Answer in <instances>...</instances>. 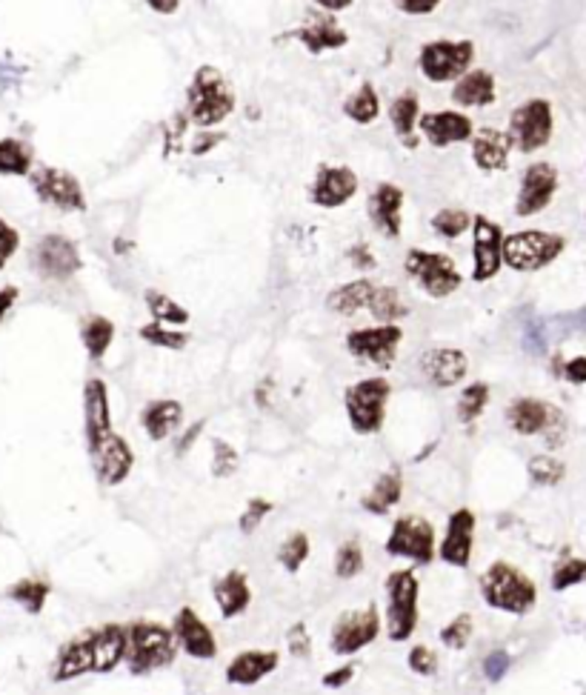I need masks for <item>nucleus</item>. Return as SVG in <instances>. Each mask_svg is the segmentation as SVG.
<instances>
[{"mask_svg": "<svg viewBox=\"0 0 586 695\" xmlns=\"http://www.w3.org/2000/svg\"><path fill=\"white\" fill-rule=\"evenodd\" d=\"M509 132L520 152H535L549 143L552 135V110L547 100H529L518 106L509 121Z\"/></svg>", "mask_w": 586, "mask_h": 695, "instance_id": "nucleus-14", "label": "nucleus"}, {"mask_svg": "<svg viewBox=\"0 0 586 695\" xmlns=\"http://www.w3.org/2000/svg\"><path fill=\"white\" fill-rule=\"evenodd\" d=\"M172 636L183 656L212 661L218 658V638H215L212 627L192 610V606H181L178 616L172 618Z\"/></svg>", "mask_w": 586, "mask_h": 695, "instance_id": "nucleus-13", "label": "nucleus"}, {"mask_svg": "<svg viewBox=\"0 0 586 695\" xmlns=\"http://www.w3.org/2000/svg\"><path fill=\"white\" fill-rule=\"evenodd\" d=\"M237 464H241V458H237V452L232 444L215 438L212 441V475L215 478H229L237 472Z\"/></svg>", "mask_w": 586, "mask_h": 695, "instance_id": "nucleus-52", "label": "nucleus"}, {"mask_svg": "<svg viewBox=\"0 0 586 695\" xmlns=\"http://www.w3.org/2000/svg\"><path fill=\"white\" fill-rule=\"evenodd\" d=\"M315 4H320L323 9H330V12H338V9H346L352 4V0H315Z\"/></svg>", "mask_w": 586, "mask_h": 695, "instance_id": "nucleus-63", "label": "nucleus"}, {"mask_svg": "<svg viewBox=\"0 0 586 695\" xmlns=\"http://www.w3.org/2000/svg\"><path fill=\"white\" fill-rule=\"evenodd\" d=\"M309 553H312L309 535L307 532H289L284 538V544L277 547V561L287 573H298L303 563H307Z\"/></svg>", "mask_w": 586, "mask_h": 695, "instance_id": "nucleus-41", "label": "nucleus"}, {"mask_svg": "<svg viewBox=\"0 0 586 695\" xmlns=\"http://www.w3.org/2000/svg\"><path fill=\"white\" fill-rule=\"evenodd\" d=\"M17 247H20V235L0 218V269L9 264V258L17 252Z\"/></svg>", "mask_w": 586, "mask_h": 695, "instance_id": "nucleus-56", "label": "nucleus"}, {"mask_svg": "<svg viewBox=\"0 0 586 695\" xmlns=\"http://www.w3.org/2000/svg\"><path fill=\"white\" fill-rule=\"evenodd\" d=\"M141 338L152 346H163V350H183L186 341H189L183 332L169 330L166 323H158V321H152V323H146V327H141Z\"/></svg>", "mask_w": 586, "mask_h": 695, "instance_id": "nucleus-49", "label": "nucleus"}, {"mask_svg": "<svg viewBox=\"0 0 586 695\" xmlns=\"http://www.w3.org/2000/svg\"><path fill=\"white\" fill-rule=\"evenodd\" d=\"M212 598L218 604V613L232 621L237 616H244L252 606V584L244 570H229L221 578H215L212 584Z\"/></svg>", "mask_w": 586, "mask_h": 695, "instance_id": "nucleus-25", "label": "nucleus"}, {"mask_svg": "<svg viewBox=\"0 0 586 695\" xmlns=\"http://www.w3.org/2000/svg\"><path fill=\"white\" fill-rule=\"evenodd\" d=\"M49 593H52V584L49 581H43V578H20V581H15L9 586L6 595L17 606H24L29 616H40L43 606H47V601H49Z\"/></svg>", "mask_w": 586, "mask_h": 695, "instance_id": "nucleus-35", "label": "nucleus"}, {"mask_svg": "<svg viewBox=\"0 0 586 695\" xmlns=\"http://www.w3.org/2000/svg\"><path fill=\"white\" fill-rule=\"evenodd\" d=\"M501 249H504L501 226L492 224L489 218H484V215H477L475 218V244H472V258H475L472 278L477 280V284H484V280L497 275V269H501V260H504Z\"/></svg>", "mask_w": 586, "mask_h": 695, "instance_id": "nucleus-20", "label": "nucleus"}, {"mask_svg": "<svg viewBox=\"0 0 586 695\" xmlns=\"http://www.w3.org/2000/svg\"><path fill=\"white\" fill-rule=\"evenodd\" d=\"M280 667L277 649H241L235 653L224 669V679L232 687H255Z\"/></svg>", "mask_w": 586, "mask_h": 695, "instance_id": "nucleus-19", "label": "nucleus"}, {"mask_svg": "<svg viewBox=\"0 0 586 695\" xmlns=\"http://www.w3.org/2000/svg\"><path fill=\"white\" fill-rule=\"evenodd\" d=\"M389 395H392V386L386 378H363L346 389V416L358 436H378L383 429Z\"/></svg>", "mask_w": 586, "mask_h": 695, "instance_id": "nucleus-5", "label": "nucleus"}, {"mask_svg": "<svg viewBox=\"0 0 586 695\" xmlns=\"http://www.w3.org/2000/svg\"><path fill=\"white\" fill-rule=\"evenodd\" d=\"M452 98L461 106H487L495 100V80L489 72H469L458 86H455Z\"/></svg>", "mask_w": 586, "mask_h": 695, "instance_id": "nucleus-36", "label": "nucleus"}, {"mask_svg": "<svg viewBox=\"0 0 586 695\" xmlns=\"http://www.w3.org/2000/svg\"><path fill=\"white\" fill-rule=\"evenodd\" d=\"M421 129L429 143L449 146V143H461L472 135V121L458 112H429L421 118Z\"/></svg>", "mask_w": 586, "mask_h": 695, "instance_id": "nucleus-29", "label": "nucleus"}, {"mask_svg": "<svg viewBox=\"0 0 586 695\" xmlns=\"http://www.w3.org/2000/svg\"><path fill=\"white\" fill-rule=\"evenodd\" d=\"M201 429H204V424H201V421H198V424H192V426L183 432V438L178 441V452H189V447L194 444V438L201 436Z\"/></svg>", "mask_w": 586, "mask_h": 695, "instance_id": "nucleus-61", "label": "nucleus"}, {"mask_svg": "<svg viewBox=\"0 0 586 695\" xmlns=\"http://www.w3.org/2000/svg\"><path fill=\"white\" fill-rule=\"evenodd\" d=\"M298 40L307 43L309 52H323V49H338L346 43V32L335 24L332 17H312L307 26L295 32Z\"/></svg>", "mask_w": 586, "mask_h": 695, "instance_id": "nucleus-34", "label": "nucleus"}, {"mask_svg": "<svg viewBox=\"0 0 586 695\" xmlns=\"http://www.w3.org/2000/svg\"><path fill=\"white\" fill-rule=\"evenodd\" d=\"M35 269L49 278V280H67L80 269V255L75 249V244L63 235H47L43 241L35 247L32 255Z\"/></svg>", "mask_w": 586, "mask_h": 695, "instance_id": "nucleus-17", "label": "nucleus"}, {"mask_svg": "<svg viewBox=\"0 0 586 695\" xmlns=\"http://www.w3.org/2000/svg\"><path fill=\"white\" fill-rule=\"evenodd\" d=\"M381 629H383V621L375 604H366L361 610H346L332 624L330 649L335 656H358L361 649L378 641Z\"/></svg>", "mask_w": 586, "mask_h": 695, "instance_id": "nucleus-6", "label": "nucleus"}, {"mask_svg": "<svg viewBox=\"0 0 586 695\" xmlns=\"http://www.w3.org/2000/svg\"><path fill=\"white\" fill-rule=\"evenodd\" d=\"M509 664H512V658L507 649H492V653L484 658V676L489 681H501L509 672Z\"/></svg>", "mask_w": 586, "mask_h": 695, "instance_id": "nucleus-55", "label": "nucleus"}, {"mask_svg": "<svg viewBox=\"0 0 586 695\" xmlns=\"http://www.w3.org/2000/svg\"><path fill=\"white\" fill-rule=\"evenodd\" d=\"M403 498V472L401 469H386L383 475L375 478V484L369 487L361 498V510L375 515V518H383L386 512H392Z\"/></svg>", "mask_w": 586, "mask_h": 695, "instance_id": "nucleus-27", "label": "nucleus"}, {"mask_svg": "<svg viewBox=\"0 0 586 695\" xmlns=\"http://www.w3.org/2000/svg\"><path fill=\"white\" fill-rule=\"evenodd\" d=\"M586 581V558H563L552 570V590L563 593L575 584Z\"/></svg>", "mask_w": 586, "mask_h": 695, "instance_id": "nucleus-48", "label": "nucleus"}, {"mask_svg": "<svg viewBox=\"0 0 586 695\" xmlns=\"http://www.w3.org/2000/svg\"><path fill=\"white\" fill-rule=\"evenodd\" d=\"M563 378L572 384H586V358H572L563 366Z\"/></svg>", "mask_w": 586, "mask_h": 695, "instance_id": "nucleus-59", "label": "nucleus"}, {"mask_svg": "<svg viewBox=\"0 0 586 695\" xmlns=\"http://www.w3.org/2000/svg\"><path fill=\"white\" fill-rule=\"evenodd\" d=\"M80 341L86 346V353H89V358L100 361L106 353H110V346L115 341V323L110 318H103V315H92L89 321L83 323Z\"/></svg>", "mask_w": 586, "mask_h": 695, "instance_id": "nucleus-37", "label": "nucleus"}, {"mask_svg": "<svg viewBox=\"0 0 586 695\" xmlns=\"http://www.w3.org/2000/svg\"><path fill=\"white\" fill-rule=\"evenodd\" d=\"M358 178L346 166H332L323 169L318 175V184L312 189V198L318 206H340L355 195Z\"/></svg>", "mask_w": 586, "mask_h": 695, "instance_id": "nucleus-30", "label": "nucleus"}, {"mask_svg": "<svg viewBox=\"0 0 586 695\" xmlns=\"http://www.w3.org/2000/svg\"><path fill=\"white\" fill-rule=\"evenodd\" d=\"M32 186H35L40 201H47L49 206H58L63 212H78V209L86 206L80 184L69 175V172L37 169L35 175H32Z\"/></svg>", "mask_w": 586, "mask_h": 695, "instance_id": "nucleus-21", "label": "nucleus"}, {"mask_svg": "<svg viewBox=\"0 0 586 695\" xmlns=\"http://www.w3.org/2000/svg\"><path fill=\"white\" fill-rule=\"evenodd\" d=\"M509 135L497 132V129H481L472 141V155L475 163L492 172V169H504L509 161Z\"/></svg>", "mask_w": 586, "mask_h": 695, "instance_id": "nucleus-32", "label": "nucleus"}, {"mask_svg": "<svg viewBox=\"0 0 586 695\" xmlns=\"http://www.w3.org/2000/svg\"><path fill=\"white\" fill-rule=\"evenodd\" d=\"M432 226L444 237H458L469 229V215L464 209H444L432 218Z\"/></svg>", "mask_w": 586, "mask_h": 695, "instance_id": "nucleus-53", "label": "nucleus"}, {"mask_svg": "<svg viewBox=\"0 0 586 695\" xmlns=\"http://www.w3.org/2000/svg\"><path fill=\"white\" fill-rule=\"evenodd\" d=\"M401 206H403V192L392 184L378 186L372 201H369V215H372L375 226L389 237H395L401 232Z\"/></svg>", "mask_w": 586, "mask_h": 695, "instance_id": "nucleus-31", "label": "nucleus"}, {"mask_svg": "<svg viewBox=\"0 0 586 695\" xmlns=\"http://www.w3.org/2000/svg\"><path fill=\"white\" fill-rule=\"evenodd\" d=\"M389 118H392L395 132L406 143H415V141H412V129H415V118H418V98L415 95H401L392 103V110H389Z\"/></svg>", "mask_w": 586, "mask_h": 695, "instance_id": "nucleus-45", "label": "nucleus"}, {"mask_svg": "<svg viewBox=\"0 0 586 695\" xmlns=\"http://www.w3.org/2000/svg\"><path fill=\"white\" fill-rule=\"evenodd\" d=\"M92 455V464H95V475L103 487H120L129 475H132L135 467V452L132 447L126 444L123 436L112 432L110 438H103L100 447Z\"/></svg>", "mask_w": 586, "mask_h": 695, "instance_id": "nucleus-18", "label": "nucleus"}, {"mask_svg": "<svg viewBox=\"0 0 586 695\" xmlns=\"http://www.w3.org/2000/svg\"><path fill=\"white\" fill-rule=\"evenodd\" d=\"M272 510H275V507H272V501H267V498H260V495L249 498L246 510L241 512V521H237V530H241L244 535H255Z\"/></svg>", "mask_w": 586, "mask_h": 695, "instance_id": "nucleus-51", "label": "nucleus"}, {"mask_svg": "<svg viewBox=\"0 0 586 695\" xmlns=\"http://www.w3.org/2000/svg\"><path fill=\"white\" fill-rule=\"evenodd\" d=\"M232 106H235V98L218 69L204 67L194 75V83L189 86V112L194 123L198 126L218 123L232 112Z\"/></svg>", "mask_w": 586, "mask_h": 695, "instance_id": "nucleus-7", "label": "nucleus"}, {"mask_svg": "<svg viewBox=\"0 0 586 695\" xmlns=\"http://www.w3.org/2000/svg\"><path fill=\"white\" fill-rule=\"evenodd\" d=\"M369 312H372V318L378 323H395L401 318L409 315V307L406 300L401 298V292L395 287H375L372 298H369Z\"/></svg>", "mask_w": 586, "mask_h": 695, "instance_id": "nucleus-38", "label": "nucleus"}, {"mask_svg": "<svg viewBox=\"0 0 586 695\" xmlns=\"http://www.w3.org/2000/svg\"><path fill=\"white\" fill-rule=\"evenodd\" d=\"M86 672H92V633L89 629L69 638L58 649L49 676L55 684H63V681H75V679L86 676Z\"/></svg>", "mask_w": 586, "mask_h": 695, "instance_id": "nucleus-26", "label": "nucleus"}, {"mask_svg": "<svg viewBox=\"0 0 586 695\" xmlns=\"http://www.w3.org/2000/svg\"><path fill=\"white\" fill-rule=\"evenodd\" d=\"M401 341H403V330L398 323H381V327L352 330L346 335V350L358 361H366L378 369H389L395 363Z\"/></svg>", "mask_w": 586, "mask_h": 695, "instance_id": "nucleus-10", "label": "nucleus"}, {"mask_svg": "<svg viewBox=\"0 0 586 695\" xmlns=\"http://www.w3.org/2000/svg\"><path fill=\"white\" fill-rule=\"evenodd\" d=\"M475 530L477 515L469 507H458L455 512H449L444 538H438V558L455 570H466L475 553Z\"/></svg>", "mask_w": 586, "mask_h": 695, "instance_id": "nucleus-11", "label": "nucleus"}, {"mask_svg": "<svg viewBox=\"0 0 586 695\" xmlns=\"http://www.w3.org/2000/svg\"><path fill=\"white\" fill-rule=\"evenodd\" d=\"M92 633V672L98 676H110L126 661V627L123 624H103Z\"/></svg>", "mask_w": 586, "mask_h": 695, "instance_id": "nucleus-24", "label": "nucleus"}, {"mask_svg": "<svg viewBox=\"0 0 586 695\" xmlns=\"http://www.w3.org/2000/svg\"><path fill=\"white\" fill-rule=\"evenodd\" d=\"M83 432L86 449L95 452L103 438L112 436V409H110V389L100 378H89L83 386Z\"/></svg>", "mask_w": 586, "mask_h": 695, "instance_id": "nucleus-16", "label": "nucleus"}, {"mask_svg": "<svg viewBox=\"0 0 586 695\" xmlns=\"http://www.w3.org/2000/svg\"><path fill=\"white\" fill-rule=\"evenodd\" d=\"M487 404H489V386L487 384H469L464 393H461V398H458V421L461 424H472V421H477L484 416V409H487Z\"/></svg>", "mask_w": 586, "mask_h": 695, "instance_id": "nucleus-43", "label": "nucleus"}, {"mask_svg": "<svg viewBox=\"0 0 586 695\" xmlns=\"http://www.w3.org/2000/svg\"><path fill=\"white\" fill-rule=\"evenodd\" d=\"M29 149L20 141H0V175H26L29 172Z\"/></svg>", "mask_w": 586, "mask_h": 695, "instance_id": "nucleus-46", "label": "nucleus"}, {"mask_svg": "<svg viewBox=\"0 0 586 695\" xmlns=\"http://www.w3.org/2000/svg\"><path fill=\"white\" fill-rule=\"evenodd\" d=\"M355 672H358V667L355 664H343V667H338V669H330L327 676L320 679V684L327 687V690H340V687H346L352 679H355Z\"/></svg>", "mask_w": 586, "mask_h": 695, "instance_id": "nucleus-57", "label": "nucleus"}, {"mask_svg": "<svg viewBox=\"0 0 586 695\" xmlns=\"http://www.w3.org/2000/svg\"><path fill=\"white\" fill-rule=\"evenodd\" d=\"M563 249V237L552 235V232H515L504 241V260L515 269V272H535V269H544L547 264L560 255Z\"/></svg>", "mask_w": 586, "mask_h": 695, "instance_id": "nucleus-8", "label": "nucleus"}, {"mask_svg": "<svg viewBox=\"0 0 586 695\" xmlns=\"http://www.w3.org/2000/svg\"><path fill=\"white\" fill-rule=\"evenodd\" d=\"M555 189H558V172L549 163H532L524 175V184H520L515 212L524 215V218L540 212L552 201Z\"/></svg>", "mask_w": 586, "mask_h": 695, "instance_id": "nucleus-23", "label": "nucleus"}, {"mask_svg": "<svg viewBox=\"0 0 586 695\" xmlns=\"http://www.w3.org/2000/svg\"><path fill=\"white\" fill-rule=\"evenodd\" d=\"M481 598L487 606L507 616H527L538 604L535 581L509 561H495L481 575Z\"/></svg>", "mask_w": 586, "mask_h": 695, "instance_id": "nucleus-2", "label": "nucleus"}, {"mask_svg": "<svg viewBox=\"0 0 586 695\" xmlns=\"http://www.w3.org/2000/svg\"><path fill=\"white\" fill-rule=\"evenodd\" d=\"M475 55V47L469 40H435V43H426L424 52H421V72L429 80H452L469 69Z\"/></svg>", "mask_w": 586, "mask_h": 695, "instance_id": "nucleus-12", "label": "nucleus"}, {"mask_svg": "<svg viewBox=\"0 0 586 695\" xmlns=\"http://www.w3.org/2000/svg\"><path fill=\"white\" fill-rule=\"evenodd\" d=\"M395 4L409 12V15H429L432 9H435L441 0H395Z\"/></svg>", "mask_w": 586, "mask_h": 695, "instance_id": "nucleus-58", "label": "nucleus"}, {"mask_svg": "<svg viewBox=\"0 0 586 695\" xmlns=\"http://www.w3.org/2000/svg\"><path fill=\"white\" fill-rule=\"evenodd\" d=\"M403 267H406L409 278L432 298H446L461 287V272H458V267H455V260L449 255L412 249L406 255Z\"/></svg>", "mask_w": 586, "mask_h": 695, "instance_id": "nucleus-9", "label": "nucleus"}, {"mask_svg": "<svg viewBox=\"0 0 586 695\" xmlns=\"http://www.w3.org/2000/svg\"><path fill=\"white\" fill-rule=\"evenodd\" d=\"M406 664H409V669L415 672V676H421V679L438 676V669H441L438 653H435L432 647H426V644H415V647H412L409 656H406Z\"/></svg>", "mask_w": 586, "mask_h": 695, "instance_id": "nucleus-50", "label": "nucleus"}, {"mask_svg": "<svg viewBox=\"0 0 586 695\" xmlns=\"http://www.w3.org/2000/svg\"><path fill=\"white\" fill-rule=\"evenodd\" d=\"M527 469H529V478L535 487H555L563 481V475H567L563 461L552 458V455H535Z\"/></svg>", "mask_w": 586, "mask_h": 695, "instance_id": "nucleus-47", "label": "nucleus"}, {"mask_svg": "<svg viewBox=\"0 0 586 695\" xmlns=\"http://www.w3.org/2000/svg\"><path fill=\"white\" fill-rule=\"evenodd\" d=\"M363 567H366V553H363L361 538H346L335 553V575L340 581H352L363 573Z\"/></svg>", "mask_w": 586, "mask_h": 695, "instance_id": "nucleus-39", "label": "nucleus"}, {"mask_svg": "<svg viewBox=\"0 0 586 695\" xmlns=\"http://www.w3.org/2000/svg\"><path fill=\"white\" fill-rule=\"evenodd\" d=\"M389 558H403L418 563V567H429L438 558V532L429 518L406 512L392 521V530L386 535L383 544Z\"/></svg>", "mask_w": 586, "mask_h": 695, "instance_id": "nucleus-4", "label": "nucleus"}, {"mask_svg": "<svg viewBox=\"0 0 586 695\" xmlns=\"http://www.w3.org/2000/svg\"><path fill=\"white\" fill-rule=\"evenodd\" d=\"M472 636H475V618L469 613H461V616H455L452 621L444 624L441 644L446 649H452V653H464V649L469 647V641H472Z\"/></svg>", "mask_w": 586, "mask_h": 695, "instance_id": "nucleus-42", "label": "nucleus"}, {"mask_svg": "<svg viewBox=\"0 0 586 695\" xmlns=\"http://www.w3.org/2000/svg\"><path fill=\"white\" fill-rule=\"evenodd\" d=\"M343 112L358 123H372L381 112V103L372 86H361V90L343 103Z\"/></svg>", "mask_w": 586, "mask_h": 695, "instance_id": "nucleus-44", "label": "nucleus"}, {"mask_svg": "<svg viewBox=\"0 0 586 695\" xmlns=\"http://www.w3.org/2000/svg\"><path fill=\"white\" fill-rule=\"evenodd\" d=\"M507 421L518 436H547L555 447V429H563V416L538 398H518L507 409Z\"/></svg>", "mask_w": 586, "mask_h": 695, "instance_id": "nucleus-15", "label": "nucleus"}, {"mask_svg": "<svg viewBox=\"0 0 586 695\" xmlns=\"http://www.w3.org/2000/svg\"><path fill=\"white\" fill-rule=\"evenodd\" d=\"M141 424L143 432L149 436V441H166L169 436H175L183 424V406L172 398H161L146 404V409L141 412Z\"/></svg>", "mask_w": 586, "mask_h": 695, "instance_id": "nucleus-28", "label": "nucleus"}, {"mask_svg": "<svg viewBox=\"0 0 586 695\" xmlns=\"http://www.w3.org/2000/svg\"><path fill=\"white\" fill-rule=\"evenodd\" d=\"M383 593H386V638L401 644L415 636L418 621H421V610H418L421 581L415 570L409 567L392 570L383 581Z\"/></svg>", "mask_w": 586, "mask_h": 695, "instance_id": "nucleus-3", "label": "nucleus"}, {"mask_svg": "<svg viewBox=\"0 0 586 695\" xmlns=\"http://www.w3.org/2000/svg\"><path fill=\"white\" fill-rule=\"evenodd\" d=\"M418 369L432 386L449 389V386L464 381L469 361L461 350H452V346H435V350H429V353L421 355Z\"/></svg>", "mask_w": 586, "mask_h": 695, "instance_id": "nucleus-22", "label": "nucleus"}, {"mask_svg": "<svg viewBox=\"0 0 586 695\" xmlns=\"http://www.w3.org/2000/svg\"><path fill=\"white\" fill-rule=\"evenodd\" d=\"M146 4L155 9V12H161V15H172V12L178 9L181 0H146Z\"/></svg>", "mask_w": 586, "mask_h": 695, "instance_id": "nucleus-62", "label": "nucleus"}, {"mask_svg": "<svg viewBox=\"0 0 586 695\" xmlns=\"http://www.w3.org/2000/svg\"><path fill=\"white\" fill-rule=\"evenodd\" d=\"M126 669L132 676H149V672H158L175 664L178 658V644L172 636V627L161 621H132L126 627Z\"/></svg>", "mask_w": 586, "mask_h": 695, "instance_id": "nucleus-1", "label": "nucleus"}, {"mask_svg": "<svg viewBox=\"0 0 586 695\" xmlns=\"http://www.w3.org/2000/svg\"><path fill=\"white\" fill-rule=\"evenodd\" d=\"M372 292H375L372 280L361 278V280H352V284L338 287V290L327 298V307H330L335 315L352 318V315H358L361 310L369 307V298H372Z\"/></svg>", "mask_w": 586, "mask_h": 695, "instance_id": "nucleus-33", "label": "nucleus"}, {"mask_svg": "<svg viewBox=\"0 0 586 695\" xmlns=\"http://www.w3.org/2000/svg\"><path fill=\"white\" fill-rule=\"evenodd\" d=\"M15 300H17V287H4V290H0V321L9 315V310L15 307Z\"/></svg>", "mask_w": 586, "mask_h": 695, "instance_id": "nucleus-60", "label": "nucleus"}, {"mask_svg": "<svg viewBox=\"0 0 586 695\" xmlns=\"http://www.w3.org/2000/svg\"><path fill=\"white\" fill-rule=\"evenodd\" d=\"M287 649H289V656L292 658H309V653H312V636H309V629H307V624L303 621H298V624H292L289 627V633H287Z\"/></svg>", "mask_w": 586, "mask_h": 695, "instance_id": "nucleus-54", "label": "nucleus"}, {"mask_svg": "<svg viewBox=\"0 0 586 695\" xmlns=\"http://www.w3.org/2000/svg\"><path fill=\"white\" fill-rule=\"evenodd\" d=\"M146 307H149L152 318H155L158 323H166V327H183V323H189V312L181 307L178 300H172L163 292L149 290L146 292Z\"/></svg>", "mask_w": 586, "mask_h": 695, "instance_id": "nucleus-40", "label": "nucleus"}]
</instances>
